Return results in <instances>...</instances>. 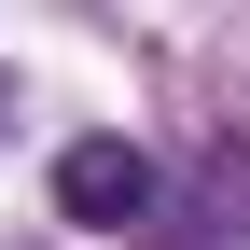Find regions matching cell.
<instances>
[{"label":"cell","mask_w":250,"mask_h":250,"mask_svg":"<svg viewBox=\"0 0 250 250\" xmlns=\"http://www.w3.org/2000/svg\"><path fill=\"white\" fill-rule=\"evenodd\" d=\"M153 208H167V181H153L139 139H70V153H56V223H83V236H139Z\"/></svg>","instance_id":"6da1fadb"},{"label":"cell","mask_w":250,"mask_h":250,"mask_svg":"<svg viewBox=\"0 0 250 250\" xmlns=\"http://www.w3.org/2000/svg\"><path fill=\"white\" fill-rule=\"evenodd\" d=\"M0 111H14V83H0Z\"/></svg>","instance_id":"7a4b0ae2"}]
</instances>
